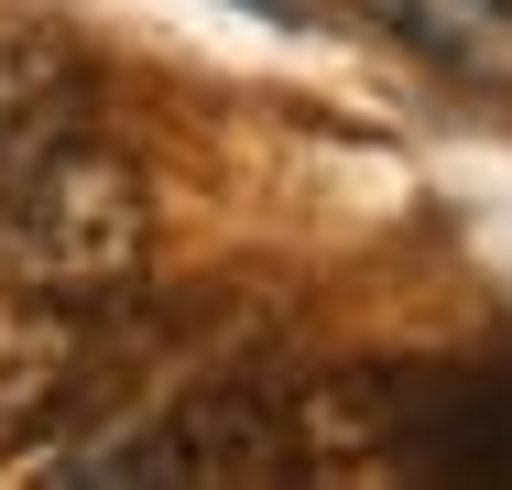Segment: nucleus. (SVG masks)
Returning <instances> with one entry per match:
<instances>
[{
	"mask_svg": "<svg viewBox=\"0 0 512 490\" xmlns=\"http://www.w3.org/2000/svg\"><path fill=\"white\" fill-rule=\"evenodd\" d=\"M55 120H88V66L55 33L0 22V142L11 131H55Z\"/></svg>",
	"mask_w": 512,
	"mask_h": 490,
	"instance_id": "obj_5",
	"label": "nucleus"
},
{
	"mask_svg": "<svg viewBox=\"0 0 512 490\" xmlns=\"http://www.w3.org/2000/svg\"><path fill=\"white\" fill-rule=\"evenodd\" d=\"M153 240V207L142 175L88 142V120H55V131H11L0 142V294H109L131 284Z\"/></svg>",
	"mask_w": 512,
	"mask_h": 490,
	"instance_id": "obj_1",
	"label": "nucleus"
},
{
	"mask_svg": "<svg viewBox=\"0 0 512 490\" xmlns=\"http://www.w3.org/2000/svg\"><path fill=\"white\" fill-rule=\"evenodd\" d=\"M306 447V425L273 403V392H186V403H164L153 425H120L99 447H77L66 469L77 480H262V469H284Z\"/></svg>",
	"mask_w": 512,
	"mask_h": 490,
	"instance_id": "obj_2",
	"label": "nucleus"
},
{
	"mask_svg": "<svg viewBox=\"0 0 512 490\" xmlns=\"http://www.w3.org/2000/svg\"><path fill=\"white\" fill-rule=\"evenodd\" d=\"M360 11H371L393 44H414L425 66L512 98V0H360Z\"/></svg>",
	"mask_w": 512,
	"mask_h": 490,
	"instance_id": "obj_4",
	"label": "nucleus"
},
{
	"mask_svg": "<svg viewBox=\"0 0 512 490\" xmlns=\"http://www.w3.org/2000/svg\"><path fill=\"white\" fill-rule=\"evenodd\" d=\"M360 447L425 480H512V371H436V382H360Z\"/></svg>",
	"mask_w": 512,
	"mask_h": 490,
	"instance_id": "obj_3",
	"label": "nucleus"
},
{
	"mask_svg": "<svg viewBox=\"0 0 512 490\" xmlns=\"http://www.w3.org/2000/svg\"><path fill=\"white\" fill-rule=\"evenodd\" d=\"M251 11H284V22H306V11H316V0H251Z\"/></svg>",
	"mask_w": 512,
	"mask_h": 490,
	"instance_id": "obj_6",
	"label": "nucleus"
}]
</instances>
